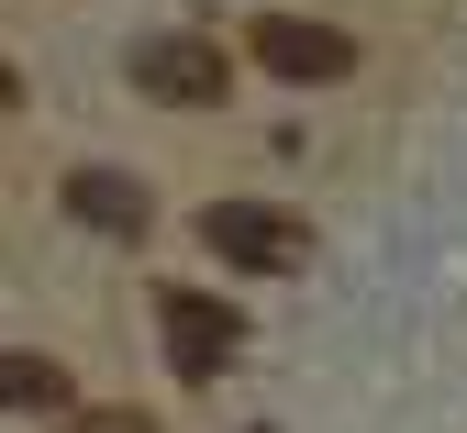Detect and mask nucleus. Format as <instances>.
<instances>
[{
	"instance_id": "39448f33",
	"label": "nucleus",
	"mask_w": 467,
	"mask_h": 433,
	"mask_svg": "<svg viewBox=\"0 0 467 433\" xmlns=\"http://www.w3.org/2000/svg\"><path fill=\"white\" fill-rule=\"evenodd\" d=\"M67 211H78L89 233H145V178H123V167H78V178H67Z\"/></svg>"
},
{
	"instance_id": "0eeeda50",
	"label": "nucleus",
	"mask_w": 467,
	"mask_h": 433,
	"mask_svg": "<svg viewBox=\"0 0 467 433\" xmlns=\"http://www.w3.org/2000/svg\"><path fill=\"white\" fill-rule=\"evenodd\" d=\"M56 433H156L145 411H123V400H111V411H67V422H56Z\"/></svg>"
},
{
	"instance_id": "423d86ee",
	"label": "nucleus",
	"mask_w": 467,
	"mask_h": 433,
	"mask_svg": "<svg viewBox=\"0 0 467 433\" xmlns=\"http://www.w3.org/2000/svg\"><path fill=\"white\" fill-rule=\"evenodd\" d=\"M0 411H67V366L56 356H0Z\"/></svg>"
},
{
	"instance_id": "f03ea898",
	"label": "nucleus",
	"mask_w": 467,
	"mask_h": 433,
	"mask_svg": "<svg viewBox=\"0 0 467 433\" xmlns=\"http://www.w3.org/2000/svg\"><path fill=\"white\" fill-rule=\"evenodd\" d=\"M256 67L289 78V89H323V78L357 67V34H345V23H312V12H267L256 23Z\"/></svg>"
},
{
	"instance_id": "20e7f679",
	"label": "nucleus",
	"mask_w": 467,
	"mask_h": 433,
	"mask_svg": "<svg viewBox=\"0 0 467 433\" xmlns=\"http://www.w3.org/2000/svg\"><path fill=\"white\" fill-rule=\"evenodd\" d=\"M156 334H167V366H179V378H212V366H223L234 345H245V323H234V300H212V289H167Z\"/></svg>"
},
{
	"instance_id": "f257e3e1",
	"label": "nucleus",
	"mask_w": 467,
	"mask_h": 433,
	"mask_svg": "<svg viewBox=\"0 0 467 433\" xmlns=\"http://www.w3.org/2000/svg\"><path fill=\"white\" fill-rule=\"evenodd\" d=\"M134 89L167 100V111H212V100L234 89V56H223L212 34H145V45H134Z\"/></svg>"
},
{
	"instance_id": "7ed1b4c3",
	"label": "nucleus",
	"mask_w": 467,
	"mask_h": 433,
	"mask_svg": "<svg viewBox=\"0 0 467 433\" xmlns=\"http://www.w3.org/2000/svg\"><path fill=\"white\" fill-rule=\"evenodd\" d=\"M201 244H212V256L223 267H301V222H289V211H267V201H212L201 211Z\"/></svg>"
},
{
	"instance_id": "6e6552de",
	"label": "nucleus",
	"mask_w": 467,
	"mask_h": 433,
	"mask_svg": "<svg viewBox=\"0 0 467 433\" xmlns=\"http://www.w3.org/2000/svg\"><path fill=\"white\" fill-rule=\"evenodd\" d=\"M0 111H23V78H12V56H0Z\"/></svg>"
}]
</instances>
